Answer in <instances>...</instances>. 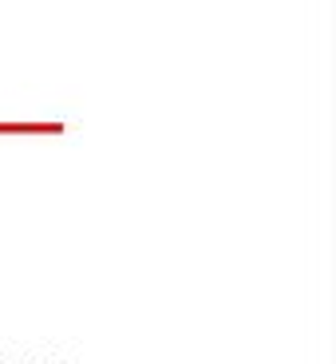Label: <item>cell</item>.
<instances>
[]
</instances>
